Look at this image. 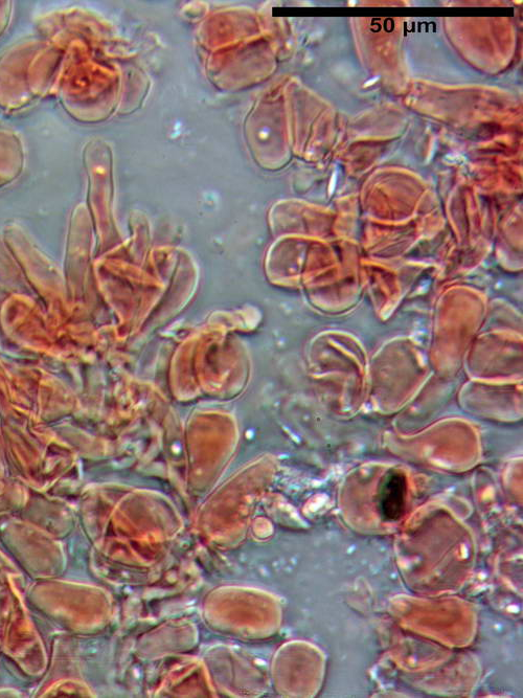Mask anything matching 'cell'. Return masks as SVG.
I'll use <instances>...</instances> for the list:
<instances>
[{"label":"cell","mask_w":523,"mask_h":698,"mask_svg":"<svg viewBox=\"0 0 523 698\" xmlns=\"http://www.w3.org/2000/svg\"><path fill=\"white\" fill-rule=\"evenodd\" d=\"M407 497V481L402 472L391 470L383 477L378 493V510L382 520L395 523L402 519Z\"/></svg>","instance_id":"6da1fadb"}]
</instances>
